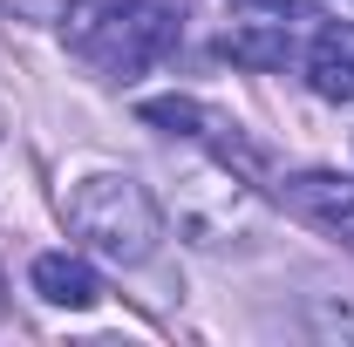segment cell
I'll return each instance as SVG.
<instances>
[{"mask_svg":"<svg viewBox=\"0 0 354 347\" xmlns=\"http://www.w3.org/2000/svg\"><path fill=\"white\" fill-rule=\"evenodd\" d=\"M177 0H68L62 7V41L102 68L109 82H130L150 62L177 48Z\"/></svg>","mask_w":354,"mask_h":347,"instance_id":"cell-1","label":"cell"},{"mask_svg":"<svg viewBox=\"0 0 354 347\" xmlns=\"http://www.w3.org/2000/svg\"><path fill=\"white\" fill-rule=\"evenodd\" d=\"M62 218H68V232L82 238L88 252H102V259L116 265H143L157 252V238H164V212H157V198L123 171H95L82 177L68 198H62Z\"/></svg>","mask_w":354,"mask_h":347,"instance_id":"cell-2","label":"cell"},{"mask_svg":"<svg viewBox=\"0 0 354 347\" xmlns=\"http://www.w3.org/2000/svg\"><path fill=\"white\" fill-rule=\"evenodd\" d=\"M279 198H286V212H300L307 225H320V232H334L341 245H354V184L348 177L300 171V177L279 184Z\"/></svg>","mask_w":354,"mask_h":347,"instance_id":"cell-3","label":"cell"},{"mask_svg":"<svg viewBox=\"0 0 354 347\" xmlns=\"http://www.w3.org/2000/svg\"><path fill=\"white\" fill-rule=\"evenodd\" d=\"M35 293H41L48 306L82 313V306L102 300V279H95V265L75 259V252H41V259H35Z\"/></svg>","mask_w":354,"mask_h":347,"instance_id":"cell-4","label":"cell"},{"mask_svg":"<svg viewBox=\"0 0 354 347\" xmlns=\"http://www.w3.org/2000/svg\"><path fill=\"white\" fill-rule=\"evenodd\" d=\"M307 82L334 102H354V21H334L320 28L307 48Z\"/></svg>","mask_w":354,"mask_h":347,"instance_id":"cell-5","label":"cell"},{"mask_svg":"<svg viewBox=\"0 0 354 347\" xmlns=\"http://www.w3.org/2000/svg\"><path fill=\"white\" fill-rule=\"evenodd\" d=\"M143 123H157V130H171V136H218V130H232L218 109H205V102H191V95H157V102H143Z\"/></svg>","mask_w":354,"mask_h":347,"instance_id":"cell-6","label":"cell"},{"mask_svg":"<svg viewBox=\"0 0 354 347\" xmlns=\"http://www.w3.org/2000/svg\"><path fill=\"white\" fill-rule=\"evenodd\" d=\"M218 55L239 62V68H286L293 41H286V28H232L218 41Z\"/></svg>","mask_w":354,"mask_h":347,"instance_id":"cell-7","label":"cell"},{"mask_svg":"<svg viewBox=\"0 0 354 347\" xmlns=\"http://www.w3.org/2000/svg\"><path fill=\"white\" fill-rule=\"evenodd\" d=\"M307 334L313 341H354V286L307 293Z\"/></svg>","mask_w":354,"mask_h":347,"instance_id":"cell-8","label":"cell"},{"mask_svg":"<svg viewBox=\"0 0 354 347\" xmlns=\"http://www.w3.org/2000/svg\"><path fill=\"white\" fill-rule=\"evenodd\" d=\"M7 21H62V0H0Z\"/></svg>","mask_w":354,"mask_h":347,"instance_id":"cell-9","label":"cell"},{"mask_svg":"<svg viewBox=\"0 0 354 347\" xmlns=\"http://www.w3.org/2000/svg\"><path fill=\"white\" fill-rule=\"evenodd\" d=\"M232 7H245V14H279V21H286V14H307L313 0H232Z\"/></svg>","mask_w":354,"mask_h":347,"instance_id":"cell-10","label":"cell"},{"mask_svg":"<svg viewBox=\"0 0 354 347\" xmlns=\"http://www.w3.org/2000/svg\"><path fill=\"white\" fill-rule=\"evenodd\" d=\"M0 313H7V286H0Z\"/></svg>","mask_w":354,"mask_h":347,"instance_id":"cell-11","label":"cell"},{"mask_svg":"<svg viewBox=\"0 0 354 347\" xmlns=\"http://www.w3.org/2000/svg\"><path fill=\"white\" fill-rule=\"evenodd\" d=\"M0 130H7V109H0Z\"/></svg>","mask_w":354,"mask_h":347,"instance_id":"cell-12","label":"cell"}]
</instances>
